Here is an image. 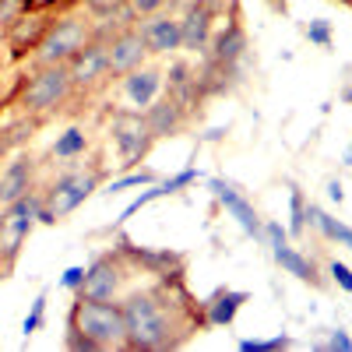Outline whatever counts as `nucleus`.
Instances as JSON below:
<instances>
[{
	"mask_svg": "<svg viewBox=\"0 0 352 352\" xmlns=\"http://www.w3.org/2000/svg\"><path fill=\"white\" fill-rule=\"evenodd\" d=\"M127 345L131 352H155V349H180L197 328H204L201 303H194L180 275H166L148 289H134L120 300Z\"/></svg>",
	"mask_w": 352,
	"mask_h": 352,
	"instance_id": "obj_1",
	"label": "nucleus"
},
{
	"mask_svg": "<svg viewBox=\"0 0 352 352\" xmlns=\"http://www.w3.org/2000/svg\"><path fill=\"white\" fill-rule=\"evenodd\" d=\"M127 345V324L120 300H92L74 296L67 310V349L78 352H106Z\"/></svg>",
	"mask_w": 352,
	"mask_h": 352,
	"instance_id": "obj_2",
	"label": "nucleus"
},
{
	"mask_svg": "<svg viewBox=\"0 0 352 352\" xmlns=\"http://www.w3.org/2000/svg\"><path fill=\"white\" fill-rule=\"evenodd\" d=\"M71 99H74V85H71L67 64H36V67H28V78L21 81V92H18L21 116H32V120H39V124L46 120V116H56Z\"/></svg>",
	"mask_w": 352,
	"mask_h": 352,
	"instance_id": "obj_3",
	"label": "nucleus"
},
{
	"mask_svg": "<svg viewBox=\"0 0 352 352\" xmlns=\"http://www.w3.org/2000/svg\"><path fill=\"white\" fill-rule=\"evenodd\" d=\"M102 176H106V169H102L99 162H92V166H74V169L60 173L46 190H39V222H43V226L64 222L71 212H78L81 204L99 190Z\"/></svg>",
	"mask_w": 352,
	"mask_h": 352,
	"instance_id": "obj_4",
	"label": "nucleus"
},
{
	"mask_svg": "<svg viewBox=\"0 0 352 352\" xmlns=\"http://www.w3.org/2000/svg\"><path fill=\"white\" fill-rule=\"evenodd\" d=\"M36 226H39V190H28L25 197L0 208V278L14 272Z\"/></svg>",
	"mask_w": 352,
	"mask_h": 352,
	"instance_id": "obj_5",
	"label": "nucleus"
},
{
	"mask_svg": "<svg viewBox=\"0 0 352 352\" xmlns=\"http://www.w3.org/2000/svg\"><path fill=\"white\" fill-rule=\"evenodd\" d=\"M96 39V18L88 14H56L53 25H50V32L43 39V46L32 53V60H28V67H36V64H67L71 56L85 46V43H92Z\"/></svg>",
	"mask_w": 352,
	"mask_h": 352,
	"instance_id": "obj_6",
	"label": "nucleus"
},
{
	"mask_svg": "<svg viewBox=\"0 0 352 352\" xmlns=\"http://www.w3.org/2000/svg\"><path fill=\"white\" fill-rule=\"evenodd\" d=\"M109 138H113L116 159H120L124 169L138 166L155 144V134L148 120H144V109H127V106H116L109 113Z\"/></svg>",
	"mask_w": 352,
	"mask_h": 352,
	"instance_id": "obj_7",
	"label": "nucleus"
},
{
	"mask_svg": "<svg viewBox=\"0 0 352 352\" xmlns=\"http://www.w3.org/2000/svg\"><path fill=\"white\" fill-rule=\"evenodd\" d=\"M134 275V264L124 250H113L96 257L85 268V282L78 285V296H92V300H124V285Z\"/></svg>",
	"mask_w": 352,
	"mask_h": 352,
	"instance_id": "obj_8",
	"label": "nucleus"
},
{
	"mask_svg": "<svg viewBox=\"0 0 352 352\" xmlns=\"http://www.w3.org/2000/svg\"><path fill=\"white\" fill-rule=\"evenodd\" d=\"M67 71H71V85H74V99L78 96H96L113 81L109 78V60H106V39H92L85 43L71 60H67Z\"/></svg>",
	"mask_w": 352,
	"mask_h": 352,
	"instance_id": "obj_9",
	"label": "nucleus"
},
{
	"mask_svg": "<svg viewBox=\"0 0 352 352\" xmlns=\"http://www.w3.org/2000/svg\"><path fill=\"white\" fill-rule=\"evenodd\" d=\"M53 11H25L18 14L4 32V46H8V56L14 64H25V60H32V53L43 46L46 32H50V25H53Z\"/></svg>",
	"mask_w": 352,
	"mask_h": 352,
	"instance_id": "obj_10",
	"label": "nucleus"
},
{
	"mask_svg": "<svg viewBox=\"0 0 352 352\" xmlns=\"http://www.w3.org/2000/svg\"><path fill=\"white\" fill-rule=\"evenodd\" d=\"M215 18H219L215 0H194V4H187L180 14V50H190V53L208 50Z\"/></svg>",
	"mask_w": 352,
	"mask_h": 352,
	"instance_id": "obj_11",
	"label": "nucleus"
},
{
	"mask_svg": "<svg viewBox=\"0 0 352 352\" xmlns=\"http://www.w3.org/2000/svg\"><path fill=\"white\" fill-rule=\"evenodd\" d=\"M138 32H141L144 46H148V56H166L173 50H180V14L162 8L148 18H141Z\"/></svg>",
	"mask_w": 352,
	"mask_h": 352,
	"instance_id": "obj_12",
	"label": "nucleus"
},
{
	"mask_svg": "<svg viewBox=\"0 0 352 352\" xmlns=\"http://www.w3.org/2000/svg\"><path fill=\"white\" fill-rule=\"evenodd\" d=\"M28 190H36V159L28 152H14L11 162L0 166V208L25 197Z\"/></svg>",
	"mask_w": 352,
	"mask_h": 352,
	"instance_id": "obj_13",
	"label": "nucleus"
},
{
	"mask_svg": "<svg viewBox=\"0 0 352 352\" xmlns=\"http://www.w3.org/2000/svg\"><path fill=\"white\" fill-rule=\"evenodd\" d=\"M144 120H148L155 141H159V138H176V134L187 127V120H190V106H184L180 99H173V96L166 92V96L155 99L152 106H144Z\"/></svg>",
	"mask_w": 352,
	"mask_h": 352,
	"instance_id": "obj_14",
	"label": "nucleus"
},
{
	"mask_svg": "<svg viewBox=\"0 0 352 352\" xmlns=\"http://www.w3.org/2000/svg\"><path fill=\"white\" fill-rule=\"evenodd\" d=\"M208 187H212V194L219 197V204H226V212L243 226L247 236H254V240L264 236V226H261V219H257V212H254V204H250L236 187L226 184V180H208Z\"/></svg>",
	"mask_w": 352,
	"mask_h": 352,
	"instance_id": "obj_15",
	"label": "nucleus"
},
{
	"mask_svg": "<svg viewBox=\"0 0 352 352\" xmlns=\"http://www.w3.org/2000/svg\"><path fill=\"white\" fill-rule=\"evenodd\" d=\"M120 81H124V96L131 99V106L134 109H144V106H152L159 99V88H162L166 74H162V67H144L141 64L131 74H124Z\"/></svg>",
	"mask_w": 352,
	"mask_h": 352,
	"instance_id": "obj_16",
	"label": "nucleus"
},
{
	"mask_svg": "<svg viewBox=\"0 0 352 352\" xmlns=\"http://www.w3.org/2000/svg\"><path fill=\"white\" fill-rule=\"evenodd\" d=\"M250 296L243 289H219L212 300L201 303V314H204V328H226L232 324V317L240 314V307L247 303Z\"/></svg>",
	"mask_w": 352,
	"mask_h": 352,
	"instance_id": "obj_17",
	"label": "nucleus"
},
{
	"mask_svg": "<svg viewBox=\"0 0 352 352\" xmlns=\"http://www.w3.org/2000/svg\"><path fill=\"white\" fill-rule=\"evenodd\" d=\"M272 257H275V264H278L282 272L296 275L300 282H307V285H314V289H324V285H328L324 278H320L317 264H314L307 254H300L296 247H289V240H285V243H278V247H272Z\"/></svg>",
	"mask_w": 352,
	"mask_h": 352,
	"instance_id": "obj_18",
	"label": "nucleus"
},
{
	"mask_svg": "<svg viewBox=\"0 0 352 352\" xmlns=\"http://www.w3.org/2000/svg\"><path fill=\"white\" fill-rule=\"evenodd\" d=\"M208 46H212V60H215V64H222V67H236V60H240L243 50H247V32H243V25L232 18Z\"/></svg>",
	"mask_w": 352,
	"mask_h": 352,
	"instance_id": "obj_19",
	"label": "nucleus"
},
{
	"mask_svg": "<svg viewBox=\"0 0 352 352\" xmlns=\"http://www.w3.org/2000/svg\"><path fill=\"white\" fill-rule=\"evenodd\" d=\"M194 180H197V169H194V166H187L184 173L169 176V180H162V184H152L148 190H144V194H138V197L127 204L120 219H131L134 212H141V208H144V204H152V201H159V197H169V194H176V190H184V187H190Z\"/></svg>",
	"mask_w": 352,
	"mask_h": 352,
	"instance_id": "obj_20",
	"label": "nucleus"
},
{
	"mask_svg": "<svg viewBox=\"0 0 352 352\" xmlns=\"http://www.w3.org/2000/svg\"><path fill=\"white\" fill-rule=\"evenodd\" d=\"M307 222H310L314 229L324 232L328 240H335V243H342V247H349V250H352V226H345V222L331 219L324 208H317V204H307Z\"/></svg>",
	"mask_w": 352,
	"mask_h": 352,
	"instance_id": "obj_21",
	"label": "nucleus"
},
{
	"mask_svg": "<svg viewBox=\"0 0 352 352\" xmlns=\"http://www.w3.org/2000/svg\"><path fill=\"white\" fill-rule=\"evenodd\" d=\"M88 152V131L85 127H67L60 138H56V144H53V159H60V162H74V159H81Z\"/></svg>",
	"mask_w": 352,
	"mask_h": 352,
	"instance_id": "obj_22",
	"label": "nucleus"
},
{
	"mask_svg": "<svg viewBox=\"0 0 352 352\" xmlns=\"http://www.w3.org/2000/svg\"><path fill=\"white\" fill-rule=\"evenodd\" d=\"M81 4L96 21H102V18H131L127 14V0H81Z\"/></svg>",
	"mask_w": 352,
	"mask_h": 352,
	"instance_id": "obj_23",
	"label": "nucleus"
},
{
	"mask_svg": "<svg viewBox=\"0 0 352 352\" xmlns=\"http://www.w3.org/2000/svg\"><path fill=\"white\" fill-rule=\"evenodd\" d=\"M303 229H307V201H303L300 187H292V194H289V232L292 236H303Z\"/></svg>",
	"mask_w": 352,
	"mask_h": 352,
	"instance_id": "obj_24",
	"label": "nucleus"
},
{
	"mask_svg": "<svg viewBox=\"0 0 352 352\" xmlns=\"http://www.w3.org/2000/svg\"><path fill=\"white\" fill-rule=\"evenodd\" d=\"M148 184H155V173H152V169H141V173H127V176H120V180H113V184L106 187V194H120V190L148 187Z\"/></svg>",
	"mask_w": 352,
	"mask_h": 352,
	"instance_id": "obj_25",
	"label": "nucleus"
},
{
	"mask_svg": "<svg viewBox=\"0 0 352 352\" xmlns=\"http://www.w3.org/2000/svg\"><path fill=\"white\" fill-rule=\"evenodd\" d=\"M292 342L285 335H275V338H243L240 342V352H278V349H289Z\"/></svg>",
	"mask_w": 352,
	"mask_h": 352,
	"instance_id": "obj_26",
	"label": "nucleus"
},
{
	"mask_svg": "<svg viewBox=\"0 0 352 352\" xmlns=\"http://www.w3.org/2000/svg\"><path fill=\"white\" fill-rule=\"evenodd\" d=\"M166 4H169V0H127V14H131L134 21H141V18L162 11Z\"/></svg>",
	"mask_w": 352,
	"mask_h": 352,
	"instance_id": "obj_27",
	"label": "nucleus"
},
{
	"mask_svg": "<svg viewBox=\"0 0 352 352\" xmlns=\"http://www.w3.org/2000/svg\"><path fill=\"white\" fill-rule=\"evenodd\" d=\"M43 317H46V296H36V303H32V314H28V317H25V324H21L25 338H28V335H36V331L43 328Z\"/></svg>",
	"mask_w": 352,
	"mask_h": 352,
	"instance_id": "obj_28",
	"label": "nucleus"
},
{
	"mask_svg": "<svg viewBox=\"0 0 352 352\" xmlns=\"http://www.w3.org/2000/svg\"><path fill=\"white\" fill-rule=\"evenodd\" d=\"M307 39H310L314 46H328V43H331V21H328V18L310 21V25H307Z\"/></svg>",
	"mask_w": 352,
	"mask_h": 352,
	"instance_id": "obj_29",
	"label": "nucleus"
},
{
	"mask_svg": "<svg viewBox=\"0 0 352 352\" xmlns=\"http://www.w3.org/2000/svg\"><path fill=\"white\" fill-rule=\"evenodd\" d=\"M25 11H28V0H0V32Z\"/></svg>",
	"mask_w": 352,
	"mask_h": 352,
	"instance_id": "obj_30",
	"label": "nucleus"
},
{
	"mask_svg": "<svg viewBox=\"0 0 352 352\" xmlns=\"http://www.w3.org/2000/svg\"><path fill=\"white\" fill-rule=\"evenodd\" d=\"M74 4H81V0H28V11H53V14H64V11H71Z\"/></svg>",
	"mask_w": 352,
	"mask_h": 352,
	"instance_id": "obj_31",
	"label": "nucleus"
},
{
	"mask_svg": "<svg viewBox=\"0 0 352 352\" xmlns=\"http://www.w3.org/2000/svg\"><path fill=\"white\" fill-rule=\"evenodd\" d=\"M328 275H331V282H335L338 289L352 292V268H349V264H342V261H331V264H328Z\"/></svg>",
	"mask_w": 352,
	"mask_h": 352,
	"instance_id": "obj_32",
	"label": "nucleus"
},
{
	"mask_svg": "<svg viewBox=\"0 0 352 352\" xmlns=\"http://www.w3.org/2000/svg\"><path fill=\"white\" fill-rule=\"evenodd\" d=\"M81 282H85V268H81V264H74V268H67V272L60 275V285H64V289H74V292H78Z\"/></svg>",
	"mask_w": 352,
	"mask_h": 352,
	"instance_id": "obj_33",
	"label": "nucleus"
},
{
	"mask_svg": "<svg viewBox=\"0 0 352 352\" xmlns=\"http://www.w3.org/2000/svg\"><path fill=\"white\" fill-rule=\"evenodd\" d=\"M328 349L331 352H352V338L338 328V331H331V338H328Z\"/></svg>",
	"mask_w": 352,
	"mask_h": 352,
	"instance_id": "obj_34",
	"label": "nucleus"
},
{
	"mask_svg": "<svg viewBox=\"0 0 352 352\" xmlns=\"http://www.w3.org/2000/svg\"><path fill=\"white\" fill-rule=\"evenodd\" d=\"M264 236L272 240V247H278V243H285V229L278 222H268V226H264Z\"/></svg>",
	"mask_w": 352,
	"mask_h": 352,
	"instance_id": "obj_35",
	"label": "nucleus"
},
{
	"mask_svg": "<svg viewBox=\"0 0 352 352\" xmlns=\"http://www.w3.org/2000/svg\"><path fill=\"white\" fill-rule=\"evenodd\" d=\"M328 197H331V201H342V197H345V190H342V184H338V180H331V184H328Z\"/></svg>",
	"mask_w": 352,
	"mask_h": 352,
	"instance_id": "obj_36",
	"label": "nucleus"
},
{
	"mask_svg": "<svg viewBox=\"0 0 352 352\" xmlns=\"http://www.w3.org/2000/svg\"><path fill=\"white\" fill-rule=\"evenodd\" d=\"M342 162H345V166H352V144H349V148H345V155H342Z\"/></svg>",
	"mask_w": 352,
	"mask_h": 352,
	"instance_id": "obj_37",
	"label": "nucleus"
},
{
	"mask_svg": "<svg viewBox=\"0 0 352 352\" xmlns=\"http://www.w3.org/2000/svg\"><path fill=\"white\" fill-rule=\"evenodd\" d=\"M169 4H180V8H187V4H194V0H169Z\"/></svg>",
	"mask_w": 352,
	"mask_h": 352,
	"instance_id": "obj_38",
	"label": "nucleus"
},
{
	"mask_svg": "<svg viewBox=\"0 0 352 352\" xmlns=\"http://www.w3.org/2000/svg\"><path fill=\"white\" fill-rule=\"evenodd\" d=\"M345 102H349V106H352V92H345Z\"/></svg>",
	"mask_w": 352,
	"mask_h": 352,
	"instance_id": "obj_39",
	"label": "nucleus"
},
{
	"mask_svg": "<svg viewBox=\"0 0 352 352\" xmlns=\"http://www.w3.org/2000/svg\"><path fill=\"white\" fill-rule=\"evenodd\" d=\"M0 81H4V78H0Z\"/></svg>",
	"mask_w": 352,
	"mask_h": 352,
	"instance_id": "obj_40",
	"label": "nucleus"
},
{
	"mask_svg": "<svg viewBox=\"0 0 352 352\" xmlns=\"http://www.w3.org/2000/svg\"><path fill=\"white\" fill-rule=\"evenodd\" d=\"M349 4H352V0H349Z\"/></svg>",
	"mask_w": 352,
	"mask_h": 352,
	"instance_id": "obj_41",
	"label": "nucleus"
}]
</instances>
